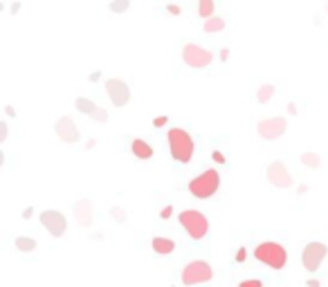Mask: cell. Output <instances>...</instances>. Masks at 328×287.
I'll return each instance as SVG.
<instances>
[{
    "mask_svg": "<svg viewBox=\"0 0 328 287\" xmlns=\"http://www.w3.org/2000/svg\"><path fill=\"white\" fill-rule=\"evenodd\" d=\"M286 128H288V121L283 117H270V119H261L256 130H259V135L263 139L272 142V139H279L281 135L286 133Z\"/></svg>",
    "mask_w": 328,
    "mask_h": 287,
    "instance_id": "10",
    "label": "cell"
},
{
    "mask_svg": "<svg viewBox=\"0 0 328 287\" xmlns=\"http://www.w3.org/2000/svg\"><path fill=\"white\" fill-rule=\"evenodd\" d=\"M38 220H41L43 227L48 229V234L52 236V238H61V236L65 234V229H68V220H65V215L61 211H56V209L43 211L41 215H38Z\"/></svg>",
    "mask_w": 328,
    "mask_h": 287,
    "instance_id": "8",
    "label": "cell"
},
{
    "mask_svg": "<svg viewBox=\"0 0 328 287\" xmlns=\"http://www.w3.org/2000/svg\"><path fill=\"white\" fill-rule=\"evenodd\" d=\"M265 177H268V182H270L272 186H276V189H290L292 186V175L283 162H272V164L268 166V170H265Z\"/></svg>",
    "mask_w": 328,
    "mask_h": 287,
    "instance_id": "11",
    "label": "cell"
},
{
    "mask_svg": "<svg viewBox=\"0 0 328 287\" xmlns=\"http://www.w3.org/2000/svg\"><path fill=\"white\" fill-rule=\"evenodd\" d=\"M245 258H247V249H245V247H241V249H238V254H236V263H243Z\"/></svg>",
    "mask_w": 328,
    "mask_h": 287,
    "instance_id": "27",
    "label": "cell"
},
{
    "mask_svg": "<svg viewBox=\"0 0 328 287\" xmlns=\"http://www.w3.org/2000/svg\"><path fill=\"white\" fill-rule=\"evenodd\" d=\"M324 11H326V14H328V0H326V5H324Z\"/></svg>",
    "mask_w": 328,
    "mask_h": 287,
    "instance_id": "32",
    "label": "cell"
},
{
    "mask_svg": "<svg viewBox=\"0 0 328 287\" xmlns=\"http://www.w3.org/2000/svg\"><path fill=\"white\" fill-rule=\"evenodd\" d=\"M160 215H162V220L171 218V215H173V207H171V204H166V207H164L162 211H160Z\"/></svg>",
    "mask_w": 328,
    "mask_h": 287,
    "instance_id": "26",
    "label": "cell"
},
{
    "mask_svg": "<svg viewBox=\"0 0 328 287\" xmlns=\"http://www.w3.org/2000/svg\"><path fill=\"white\" fill-rule=\"evenodd\" d=\"M178 220H180V227L189 234L191 240H202V238H207V234H209V220L205 218V213L202 211L187 209V211H180Z\"/></svg>",
    "mask_w": 328,
    "mask_h": 287,
    "instance_id": "4",
    "label": "cell"
},
{
    "mask_svg": "<svg viewBox=\"0 0 328 287\" xmlns=\"http://www.w3.org/2000/svg\"><path fill=\"white\" fill-rule=\"evenodd\" d=\"M274 96V85L272 83H263L259 88V92H256V101L259 103H268Z\"/></svg>",
    "mask_w": 328,
    "mask_h": 287,
    "instance_id": "19",
    "label": "cell"
},
{
    "mask_svg": "<svg viewBox=\"0 0 328 287\" xmlns=\"http://www.w3.org/2000/svg\"><path fill=\"white\" fill-rule=\"evenodd\" d=\"M74 108H77L81 115H92V112H95V108H97V103L90 101V99H85V96H79V99L74 101Z\"/></svg>",
    "mask_w": 328,
    "mask_h": 287,
    "instance_id": "18",
    "label": "cell"
},
{
    "mask_svg": "<svg viewBox=\"0 0 328 287\" xmlns=\"http://www.w3.org/2000/svg\"><path fill=\"white\" fill-rule=\"evenodd\" d=\"M90 117L95 119V121H108V112L104 110V108H99V106H97V108H95V112H92Z\"/></svg>",
    "mask_w": 328,
    "mask_h": 287,
    "instance_id": "24",
    "label": "cell"
},
{
    "mask_svg": "<svg viewBox=\"0 0 328 287\" xmlns=\"http://www.w3.org/2000/svg\"><path fill=\"white\" fill-rule=\"evenodd\" d=\"M151 247L158 256H169L175 251V242L171 238H153L151 240Z\"/></svg>",
    "mask_w": 328,
    "mask_h": 287,
    "instance_id": "15",
    "label": "cell"
},
{
    "mask_svg": "<svg viewBox=\"0 0 328 287\" xmlns=\"http://www.w3.org/2000/svg\"><path fill=\"white\" fill-rule=\"evenodd\" d=\"M16 249L18 251H25V254H29V251H36V240L27 238V236H21V238H16Z\"/></svg>",
    "mask_w": 328,
    "mask_h": 287,
    "instance_id": "20",
    "label": "cell"
},
{
    "mask_svg": "<svg viewBox=\"0 0 328 287\" xmlns=\"http://www.w3.org/2000/svg\"><path fill=\"white\" fill-rule=\"evenodd\" d=\"M328 256V247L324 242H308L301 251V265L306 271H317L324 258Z\"/></svg>",
    "mask_w": 328,
    "mask_h": 287,
    "instance_id": "7",
    "label": "cell"
},
{
    "mask_svg": "<svg viewBox=\"0 0 328 287\" xmlns=\"http://www.w3.org/2000/svg\"><path fill=\"white\" fill-rule=\"evenodd\" d=\"M225 29V21L218 16H212V18H205V32L207 34H216V32H222Z\"/></svg>",
    "mask_w": 328,
    "mask_h": 287,
    "instance_id": "17",
    "label": "cell"
},
{
    "mask_svg": "<svg viewBox=\"0 0 328 287\" xmlns=\"http://www.w3.org/2000/svg\"><path fill=\"white\" fill-rule=\"evenodd\" d=\"M254 258L259 263H263L265 267H270L274 271H281L288 265V251L281 242H272V240H265L261 245L254 247Z\"/></svg>",
    "mask_w": 328,
    "mask_h": 287,
    "instance_id": "2",
    "label": "cell"
},
{
    "mask_svg": "<svg viewBox=\"0 0 328 287\" xmlns=\"http://www.w3.org/2000/svg\"><path fill=\"white\" fill-rule=\"evenodd\" d=\"M214 278V269L207 261H191L182 269V283L185 285H198V283H209Z\"/></svg>",
    "mask_w": 328,
    "mask_h": 287,
    "instance_id": "5",
    "label": "cell"
},
{
    "mask_svg": "<svg viewBox=\"0 0 328 287\" xmlns=\"http://www.w3.org/2000/svg\"><path fill=\"white\" fill-rule=\"evenodd\" d=\"M106 92H108V96H110V101L115 108H124L131 101V88H128V83L122 79H108Z\"/></svg>",
    "mask_w": 328,
    "mask_h": 287,
    "instance_id": "9",
    "label": "cell"
},
{
    "mask_svg": "<svg viewBox=\"0 0 328 287\" xmlns=\"http://www.w3.org/2000/svg\"><path fill=\"white\" fill-rule=\"evenodd\" d=\"M261 281H241V287H261Z\"/></svg>",
    "mask_w": 328,
    "mask_h": 287,
    "instance_id": "28",
    "label": "cell"
},
{
    "mask_svg": "<svg viewBox=\"0 0 328 287\" xmlns=\"http://www.w3.org/2000/svg\"><path fill=\"white\" fill-rule=\"evenodd\" d=\"M166 11H169V14H171V16H180V7H178V5H169V7H166Z\"/></svg>",
    "mask_w": 328,
    "mask_h": 287,
    "instance_id": "30",
    "label": "cell"
},
{
    "mask_svg": "<svg viewBox=\"0 0 328 287\" xmlns=\"http://www.w3.org/2000/svg\"><path fill=\"white\" fill-rule=\"evenodd\" d=\"M216 11V2L214 0H198V16L200 18H212Z\"/></svg>",
    "mask_w": 328,
    "mask_h": 287,
    "instance_id": "16",
    "label": "cell"
},
{
    "mask_svg": "<svg viewBox=\"0 0 328 287\" xmlns=\"http://www.w3.org/2000/svg\"><path fill=\"white\" fill-rule=\"evenodd\" d=\"M182 61L193 70H202V68H207V65H212L214 54L209 52V49L200 48L198 43H187L185 48H182Z\"/></svg>",
    "mask_w": 328,
    "mask_h": 287,
    "instance_id": "6",
    "label": "cell"
},
{
    "mask_svg": "<svg viewBox=\"0 0 328 287\" xmlns=\"http://www.w3.org/2000/svg\"><path fill=\"white\" fill-rule=\"evenodd\" d=\"M220 59H222V61H227V59H229V49H227V48H222V49H220Z\"/></svg>",
    "mask_w": 328,
    "mask_h": 287,
    "instance_id": "31",
    "label": "cell"
},
{
    "mask_svg": "<svg viewBox=\"0 0 328 287\" xmlns=\"http://www.w3.org/2000/svg\"><path fill=\"white\" fill-rule=\"evenodd\" d=\"M74 220H77V224L83 229L92 227V222H95V207H92V200L81 197V200L74 202Z\"/></svg>",
    "mask_w": 328,
    "mask_h": 287,
    "instance_id": "12",
    "label": "cell"
},
{
    "mask_svg": "<svg viewBox=\"0 0 328 287\" xmlns=\"http://www.w3.org/2000/svg\"><path fill=\"white\" fill-rule=\"evenodd\" d=\"M187 189H189V193L193 197H198V200H209V197L220 189V175H218L216 168H207V170H202L198 177H193Z\"/></svg>",
    "mask_w": 328,
    "mask_h": 287,
    "instance_id": "3",
    "label": "cell"
},
{
    "mask_svg": "<svg viewBox=\"0 0 328 287\" xmlns=\"http://www.w3.org/2000/svg\"><path fill=\"white\" fill-rule=\"evenodd\" d=\"M128 7H131V0H115V2H110L112 14H124V11H128Z\"/></svg>",
    "mask_w": 328,
    "mask_h": 287,
    "instance_id": "22",
    "label": "cell"
},
{
    "mask_svg": "<svg viewBox=\"0 0 328 287\" xmlns=\"http://www.w3.org/2000/svg\"><path fill=\"white\" fill-rule=\"evenodd\" d=\"M166 142H169V153L173 162L189 164L191 157H193V150H196V144L185 128H171L166 133Z\"/></svg>",
    "mask_w": 328,
    "mask_h": 287,
    "instance_id": "1",
    "label": "cell"
},
{
    "mask_svg": "<svg viewBox=\"0 0 328 287\" xmlns=\"http://www.w3.org/2000/svg\"><path fill=\"white\" fill-rule=\"evenodd\" d=\"M54 130H56L58 139L65 144H77L79 142V128H77V123H74L72 117H61L56 123H54Z\"/></svg>",
    "mask_w": 328,
    "mask_h": 287,
    "instance_id": "13",
    "label": "cell"
},
{
    "mask_svg": "<svg viewBox=\"0 0 328 287\" xmlns=\"http://www.w3.org/2000/svg\"><path fill=\"white\" fill-rule=\"evenodd\" d=\"M131 150H133V155H135L139 162H148L151 157H153V146H151L146 139L135 137L131 142Z\"/></svg>",
    "mask_w": 328,
    "mask_h": 287,
    "instance_id": "14",
    "label": "cell"
},
{
    "mask_svg": "<svg viewBox=\"0 0 328 287\" xmlns=\"http://www.w3.org/2000/svg\"><path fill=\"white\" fill-rule=\"evenodd\" d=\"M166 121H169L166 117H155V119H153V126H155V128H162V126H166Z\"/></svg>",
    "mask_w": 328,
    "mask_h": 287,
    "instance_id": "29",
    "label": "cell"
},
{
    "mask_svg": "<svg viewBox=\"0 0 328 287\" xmlns=\"http://www.w3.org/2000/svg\"><path fill=\"white\" fill-rule=\"evenodd\" d=\"M212 160L216 162V164H227V162H225V155H222L220 150H214V153H212Z\"/></svg>",
    "mask_w": 328,
    "mask_h": 287,
    "instance_id": "25",
    "label": "cell"
},
{
    "mask_svg": "<svg viewBox=\"0 0 328 287\" xmlns=\"http://www.w3.org/2000/svg\"><path fill=\"white\" fill-rule=\"evenodd\" d=\"M301 164L308 166V168H319V166H322V157H319L317 153H303Z\"/></svg>",
    "mask_w": 328,
    "mask_h": 287,
    "instance_id": "21",
    "label": "cell"
},
{
    "mask_svg": "<svg viewBox=\"0 0 328 287\" xmlns=\"http://www.w3.org/2000/svg\"><path fill=\"white\" fill-rule=\"evenodd\" d=\"M110 215H112L115 222H126V209H122V207H112Z\"/></svg>",
    "mask_w": 328,
    "mask_h": 287,
    "instance_id": "23",
    "label": "cell"
}]
</instances>
